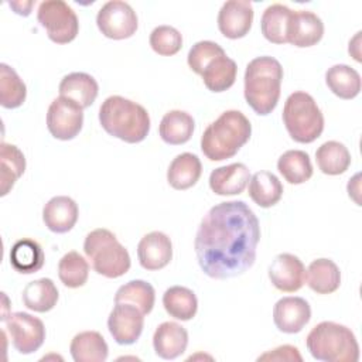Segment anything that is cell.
<instances>
[{
    "mask_svg": "<svg viewBox=\"0 0 362 362\" xmlns=\"http://www.w3.org/2000/svg\"><path fill=\"white\" fill-rule=\"evenodd\" d=\"M260 225L243 201L214 205L201 219L194 249L201 270L211 279L226 280L247 272L256 260Z\"/></svg>",
    "mask_w": 362,
    "mask_h": 362,
    "instance_id": "1",
    "label": "cell"
},
{
    "mask_svg": "<svg viewBox=\"0 0 362 362\" xmlns=\"http://www.w3.org/2000/svg\"><path fill=\"white\" fill-rule=\"evenodd\" d=\"M245 99L260 116L272 113L281 93V64L269 55L253 58L245 71Z\"/></svg>",
    "mask_w": 362,
    "mask_h": 362,
    "instance_id": "2",
    "label": "cell"
},
{
    "mask_svg": "<svg viewBox=\"0 0 362 362\" xmlns=\"http://www.w3.org/2000/svg\"><path fill=\"white\" fill-rule=\"evenodd\" d=\"M99 123L107 134L130 144L143 141L150 132L148 112L137 102L119 95L102 102Z\"/></svg>",
    "mask_w": 362,
    "mask_h": 362,
    "instance_id": "3",
    "label": "cell"
},
{
    "mask_svg": "<svg viewBox=\"0 0 362 362\" xmlns=\"http://www.w3.org/2000/svg\"><path fill=\"white\" fill-rule=\"evenodd\" d=\"M252 124L239 110H225L201 136V150L211 161L233 157L250 139Z\"/></svg>",
    "mask_w": 362,
    "mask_h": 362,
    "instance_id": "4",
    "label": "cell"
},
{
    "mask_svg": "<svg viewBox=\"0 0 362 362\" xmlns=\"http://www.w3.org/2000/svg\"><path fill=\"white\" fill-rule=\"evenodd\" d=\"M187 62L195 74L201 75L204 85L211 92H225L236 81V62L214 41L204 40L195 42L188 52Z\"/></svg>",
    "mask_w": 362,
    "mask_h": 362,
    "instance_id": "5",
    "label": "cell"
},
{
    "mask_svg": "<svg viewBox=\"0 0 362 362\" xmlns=\"http://www.w3.org/2000/svg\"><path fill=\"white\" fill-rule=\"evenodd\" d=\"M305 345L311 356L324 362H356L359 345L355 334L346 325L322 321L307 335Z\"/></svg>",
    "mask_w": 362,
    "mask_h": 362,
    "instance_id": "6",
    "label": "cell"
},
{
    "mask_svg": "<svg viewBox=\"0 0 362 362\" xmlns=\"http://www.w3.org/2000/svg\"><path fill=\"white\" fill-rule=\"evenodd\" d=\"M83 252L90 260L93 270L107 279L126 274L132 266L127 249L117 240L116 235L105 228L89 232L83 242Z\"/></svg>",
    "mask_w": 362,
    "mask_h": 362,
    "instance_id": "7",
    "label": "cell"
},
{
    "mask_svg": "<svg viewBox=\"0 0 362 362\" xmlns=\"http://www.w3.org/2000/svg\"><path fill=\"white\" fill-rule=\"evenodd\" d=\"M281 117L287 133L297 143H313L324 130V115L321 109L314 98L303 90L288 95Z\"/></svg>",
    "mask_w": 362,
    "mask_h": 362,
    "instance_id": "8",
    "label": "cell"
},
{
    "mask_svg": "<svg viewBox=\"0 0 362 362\" xmlns=\"http://www.w3.org/2000/svg\"><path fill=\"white\" fill-rule=\"evenodd\" d=\"M37 20L47 31L48 38L55 44L74 41L79 31V21L75 11L62 0L41 1L37 10Z\"/></svg>",
    "mask_w": 362,
    "mask_h": 362,
    "instance_id": "9",
    "label": "cell"
},
{
    "mask_svg": "<svg viewBox=\"0 0 362 362\" xmlns=\"http://www.w3.org/2000/svg\"><path fill=\"white\" fill-rule=\"evenodd\" d=\"M99 31L110 40L130 38L139 27V18L133 7L122 0L106 1L96 14Z\"/></svg>",
    "mask_w": 362,
    "mask_h": 362,
    "instance_id": "10",
    "label": "cell"
},
{
    "mask_svg": "<svg viewBox=\"0 0 362 362\" xmlns=\"http://www.w3.org/2000/svg\"><path fill=\"white\" fill-rule=\"evenodd\" d=\"M3 322L14 349L18 354L30 355L41 348L45 339L44 322L28 313H13Z\"/></svg>",
    "mask_w": 362,
    "mask_h": 362,
    "instance_id": "11",
    "label": "cell"
},
{
    "mask_svg": "<svg viewBox=\"0 0 362 362\" xmlns=\"http://www.w3.org/2000/svg\"><path fill=\"white\" fill-rule=\"evenodd\" d=\"M83 126V107L64 96L55 98L47 112V129L58 140L75 139Z\"/></svg>",
    "mask_w": 362,
    "mask_h": 362,
    "instance_id": "12",
    "label": "cell"
},
{
    "mask_svg": "<svg viewBox=\"0 0 362 362\" xmlns=\"http://www.w3.org/2000/svg\"><path fill=\"white\" fill-rule=\"evenodd\" d=\"M144 327V314L133 304L115 303L107 317V329L119 345L134 344Z\"/></svg>",
    "mask_w": 362,
    "mask_h": 362,
    "instance_id": "13",
    "label": "cell"
},
{
    "mask_svg": "<svg viewBox=\"0 0 362 362\" xmlns=\"http://www.w3.org/2000/svg\"><path fill=\"white\" fill-rule=\"evenodd\" d=\"M253 6L247 0L225 1L218 13V28L221 34L230 40L243 38L252 28Z\"/></svg>",
    "mask_w": 362,
    "mask_h": 362,
    "instance_id": "14",
    "label": "cell"
},
{
    "mask_svg": "<svg viewBox=\"0 0 362 362\" xmlns=\"http://www.w3.org/2000/svg\"><path fill=\"white\" fill-rule=\"evenodd\" d=\"M267 273L272 284L283 293L298 291L305 283V267L291 253L277 255L270 263Z\"/></svg>",
    "mask_w": 362,
    "mask_h": 362,
    "instance_id": "15",
    "label": "cell"
},
{
    "mask_svg": "<svg viewBox=\"0 0 362 362\" xmlns=\"http://www.w3.org/2000/svg\"><path fill=\"white\" fill-rule=\"evenodd\" d=\"M311 318V307L303 297H283L273 307V321L284 334L300 332Z\"/></svg>",
    "mask_w": 362,
    "mask_h": 362,
    "instance_id": "16",
    "label": "cell"
},
{
    "mask_svg": "<svg viewBox=\"0 0 362 362\" xmlns=\"http://www.w3.org/2000/svg\"><path fill=\"white\" fill-rule=\"evenodd\" d=\"M324 35L322 20L310 10L293 11L287 25V42L298 48L313 47Z\"/></svg>",
    "mask_w": 362,
    "mask_h": 362,
    "instance_id": "17",
    "label": "cell"
},
{
    "mask_svg": "<svg viewBox=\"0 0 362 362\" xmlns=\"http://www.w3.org/2000/svg\"><path fill=\"white\" fill-rule=\"evenodd\" d=\"M137 257L146 270L154 272L165 267L173 259L171 239L160 230L144 235L137 245Z\"/></svg>",
    "mask_w": 362,
    "mask_h": 362,
    "instance_id": "18",
    "label": "cell"
},
{
    "mask_svg": "<svg viewBox=\"0 0 362 362\" xmlns=\"http://www.w3.org/2000/svg\"><path fill=\"white\" fill-rule=\"evenodd\" d=\"M79 216L76 202L66 195L52 197L42 208V221L54 233L69 232Z\"/></svg>",
    "mask_w": 362,
    "mask_h": 362,
    "instance_id": "19",
    "label": "cell"
},
{
    "mask_svg": "<svg viewBox=\"0 0 362 362\" xmlns=\"http://www.w3.org/2000/svg\"><path fill=\"white\" fill-rule=\"evenodd\" d=\"M188 345L187 329L174 321L161 322L153 335V348L161 359H175L181 356Z\"/></svg>",
    "mask_w": 362,
    "mask_h": 362,
    "instance_id": "20",
    "label": "cell"
},
{
    "mask_svg": "<svg viewBox=\"0 0 362 362\" xmlns=\"http://www.w3.org/2000/svg\"><path fill=\"white\" fill-rule=\"evenodd\" d=\"M250 181V171L243 163H232L215 168L209 175V188L216 195H239Z\"/></svg>",
    "mask_w": 362,
    "mask_h": 362,
    "instance_id": "21",
    "label": "cell"
},
{
    "mask_svg": "<svg viewBox=\"0 0 362 362\" xmlns=\"http://www.w3.org/2000/svg\"><path fill=\"white\" fill-rule=\"evenodd\" d=\"M58 90L59 96L71 99L85 109L98 98L99 85L96 79L86 72H71L61 79Z\"/></svg>",
    "mask_w": 362,
    "mask_h": 362,
    "instance_id": "22",
    "label": "cell"
},
{
    "mask_svg": "<svg viewBox=\"0 0 362 362\" xmlns=\"http://www.w3.org/2000/svg\"><path fill=\"white\" fill-rule=\"evenodd\" d=\"M305 281L317 294H331L341 286V272L331 259H315L305 270Z\"/></svg>",
    "mask_w": 362,
    "mask_h": 362,
    "instance_id": "23",
    "label": "cell"
},
{
    "mask_svg": "<svg viewBox=\"0 0 362 362\" xmlns=\"http://www.w3.org/2000/svg\"><path fill=\"white\" fill-rule=\"evenodd\" d=\"M202 174V164L198 156L192 153H181L173 158L167 170L168 184L178 191L194 187Z\"/></svg>",
    "mask_w": 362,
    "mask_h": 362,
    "instance_id": "24",
    "label": "cell"
},
{
    "mask_svg": "<svg viewBox=\"0 0 362 362\" xmlns=\"http://www.w3.org/2000/svg\"><path fill=\"white\" fill-rule=\"evenodd\" d=\"M194 127V117L188 112L174 109L163 116L158 126V133L164 143L171 146H180L191 139Z\"/></svg>",
    "mask_w": 362,
    "mask_h": 362,
    "instance_id": "25",
    "label": "cell"
},
{
    "mask_svg": "<svg viewBox=\"0 0 362 362\" xmlns=\"http://www.w3.org/2000/svg\"><path fill=\"white\" fill-rule=\"evenodd\" d=\"M69 351L75 362H103L109 354L107 344L98 331L76 334L71 341Z\"/></svg>",
    "mask_w": 362,
    "mask_h": 362,
    "instance_id": "26",
    "label": "cell"
},
{
    "mask_svg": "<svg viewBox=\"0 0 362 362\" xmlns=\"http://www.w3.org/2000/svg\"><path fill=\"white\" fill-rule=\"evenodd\" d=\"M45 255L41 245L30 238L17 240L10 250L11 267L21 274H31L44 266Z\"/></svg>",
    "mask_w": 362,
    "mask_h": 362,
    "instance_id": "27",
    "label": "cell"
},
{
    "mask_svg": "<svg viewBox=\"0 0 362 362\" xmlns=\"http://www.w3.org/2000/svg\"><path fill=\"white\" fill-rule=\"evenodd\" d=\"M325 83L335 96L345 100L356 98L361 92V75L346 64H337L328 68Z\"/></svg>",
    "mask_w": 362,
    "mask_h": 362,
    "instance_id": "28",
    "label": "cell"
},
{
    "mask_svg": "<svg viewBox=\"0 0 362 362\" xmlns=\"http://www.w3.org/2000/svg\"><path fill=\"white\" fill-rule=\"evenodd\" d=\"M59 293L54 281L48 277L30 281L21 294L24 305L35 313H47L57 305Z\"/></svg>",
    "mask_w": 362,
    "mask_h": 362,
    "instance_id": "29",
    "label": "cell"
},
{
    "mask_svg": "<svg viewBox=\"0 0 362 362\" xmlns=\"http://www.w3.org/2000/svg\"><path fill=\"white\" fill-rule=\"evenodd\" d=\"M25 171V157L23 151L10 143L0 144V188L1 197L7 195L16 181Z\"/></svg>",
    "mask_w": 362,
    "mask_h": 362,
    "instance_id": "30",
    "label": "cell"
},
{
    "mask_svg": "<svg viewBox=\"0 0 362 362\" xmlns=\"http://www.w3.org/2000/svg\"><path fill=\"white\" fill-rule=\"evenodd\" d=\"M281 195L283 185L273 173L257 171L250 177L249 197L256 205L262 208H270L281 199Z\"/></svg>",
    "mask_w": 362,
    "mask_h": 362,
    "instance_id": "31",
    "label": "cell"
},
{
    "mask_svg": "<svg viewBox=\"0 0 362 362\" xmlns=\"http://www.w3.org/2000/svg\"><path fill=\"white\" fill-rule=\"evenodd\" d=\"M163 305L167 314L175 320L189 321L198 310V300L192 290L184 286H173L163 294Z\"/></svg>",
    "mask_w": 362,
    "mask_h": 362,
    "instance_id": "32",
    "label": "cell"
},
{
    "mask_svg": "<svg viewBox=\"0 0 362 362\" xmlns=\"http://www.w3.org/2000/svg\"><path fill=\"white\" fill-rule=\"evenodd\" d=\"M293 10L287 6L274 3L266 7L260 20V30L263 37L273 44L287 42V25Z\"/></svg>",
    "mask_w": 362,
    "mask_h": 362,
    "instance_id": "33",
    "label": "cell"
},
{
    "mask_svg": "<svg viewBox=\"0 0 362 362\" xmlns=\"http://www.w3.org/2000/svg\"><path fill=\"white\" fill-rule=\"evenodd\" d=\"M317 165L327 175L344 174L351 165V153L345 144L329 140L322 143L315 151Z\"/></svg>",
    "mask_w": 362,
    "mask_h": 362,
    "instance_id": "34",
    "label": "cell"
},
{
    "mask_svg": "<svg viewBox=\"0 0 362 362\" xmlns=\"http://www.w3.org/2000/svg\"><path fill=\"white\" fill-rule=\"evenodd\" d=\"M277 170L288 184H303L313 177V164L308 153L287 150L277 160Z\"/></svg>",
    "mask_w": 362,
    "mask_h": 362,
    "instance_id": "35",
    "label": "cell"
},
{
    "mask_svg": "<svg viewBox=\"0 0 362 362\" xmlns=\"http://www.w3.org/2000/svg\"><path fill=\"white\" fill-rule=\"evenodd\" d=\"M115 303L133 304L146 315L150 314L154 307L156 291L154 287L144 280H130L117 288Z\"/></svg>",
    "mask_w": 362,
    "mask_h": 362,
    "instance_id": "36",
    "label": "cell"
},
{
    "mask_svg": "<svg viewBox=\"0 0 362 362\" xmlns=\"http://www.w3.org/2000/svg\"><path fill=\"white\" fill-rule=\"evenodd\" d=\"M27 98V86L7 64H0V105L6 109L20 107Z\"/></svg>",
    "mask_w": 362,
    "mask_h": 362,
    "instance_id": "37",
    "label": "cell"
},
{
    "mask_svg": "<svg viewBox=\"0 0 362 362\" xmlns=\"http://www.w3.org/2000/svg\"><path fill=\"white\" fill-rule=\"evenodd\" d=\"M89 264L86 259L75 250L65 253L58 263V277L68 288L82 287L88 281Z\"/></svg>",
    "mask_w": 362,
    "mask_h": 362,
    "instance_id": "38",
    "label": "cell"
},
{
    "mask_svg": "<svg viewBox=\"0 0 362 362\" xmlns=\"http://www.w3.org/2000/svg\"><path fill=\"white\" fill-rule=\"evenodd\" d=\"M148 42L156 54L171 57L181 49L182 35L177 28L171 25H158L150 33Z\"/></svg>",
    "mask_w": 362,
    "mask_h": 362,
    "instance_id": "39",
    "label": "cell"
},
{
    "mask_svg": "<svg viewBox=\"0 0 362 362\" xmlns=\"http://www.w3.org/2000/svg\"><path fill=\"white\" fill-rule=\"evenodd\" d=\"M257 361H297L301 362L303 356L300 355L298 349L293 345H280L274 349H270L262 354Z\"/></svg>",
    "mask_w": 362,
    "mask_h": 362,
    "instance_id": "40",
    "label": "cell"
},
{
    "mask_svg": "<svg viewBox=\"0 0 362 362\" xmlns=\"http://www.w3.org/2000/svg\"><path fill=\"white\" fill-rule=\"evenodd\" d=\"M8 6L14 10L16 14L27 17L31 13V7L34 6V1H31V0L30 1H10Z\"/></svg>",
    "mask_w": 362,
    "mask_h": 362,
    "instance_id": "41",
    "label": "cell"
},
{
    "mask_svg": "<svg viewBox=\"0 0 362 362\" xmlns=\"http://www.w3.org/2000/svg\"><path fill=\"white\" fill-rule=\"evenodd\" d=\"M361 31H358L355 34V37L349 41V47H348V52L355 58V61L361 62V51H359V44H361Z\"/></svg>",
    "mask_w": 362,
    "mask_h": 362,
    "instance_id": "42",
    "label": "cell"
},
{
    "mask_svg": "<svg viewBox=\"0 0 362 362\" xmlns=\"http://www.w3.org/2000/svg\"><path fill=\"white\" fill-rule=\"evenodd\" d=\"M358 180H359V174L355 175V187L352 185V181L349 180V182H348V195H349L358 205H361V204H359V199L356 198V195L359 194V181H358Z\"/></svg>",
    "mask_w": 362,
    "mask_h": 362,
    "instance_id": "43",
    "label": "cell"
}]
</instances>
